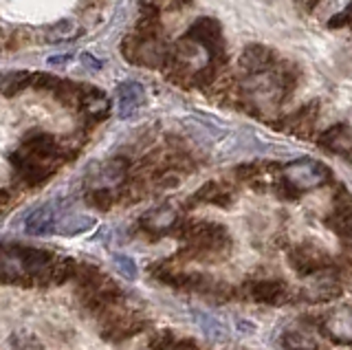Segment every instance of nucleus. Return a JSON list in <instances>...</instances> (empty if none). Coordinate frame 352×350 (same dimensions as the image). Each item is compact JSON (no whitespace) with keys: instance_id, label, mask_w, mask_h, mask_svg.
<instances>
[{"instance_id":"f03ea898","label":"nucleus","mask_w":352,"mask_h":350,"mask_svg":"<svg viewBox=\"0 0 352 350\" xmlns=\"http://www.w3.org/2000/svg\"><path fill=\"white\" fill-rule=\"evenodd\" d=\"M143 328H146V322H143L139 315L119 313V315H110L102 335L104 339H110V342H121V339H128L132 335L141 333Z\"/></svg>"},{"instance_id":"6e6552de","label":"nucleus","mask_w":352,"mask_h":350,"mask_svg":"<svg viewBox=\"0 0 352 350\" xmlns=\"http://www.w3.org/2000/svg\"><path fill=\"white\" fill-rule=\"evenodd\" d=\"M88 205H93L95 210H110L115 203V192H110L108 188H99V190H93L88 192Z\"/></svg>"},{"instance_id":"20e7f679","label":"nucleus","mask_w":352,"mask_h":350,"mask_svg":"<svg viewBox=\"0 0 352 350\" xmlns=\"http://www.w3.org/2000/svg\"><path fill=\"white\" fill-rule=\"evenodd\" d=\"M247 293L253 302H260V304H282L286 300V287L280 280L251 282L247 287Z\"/></svg>"},{"instance_id":"9d476101","label":"nucleus","mask_w":352,"mask_h":350,"mask_svg":"<svg viewBox=\"0 0 352 350\" xmlns=\"http://www.w3.org/2000/svg\"><path fill=\"white\" fill-rule=\"evenodd\" d=\"M330 227L335 229L337 234L341 236H348L350 234V214H348V207L346 210H337L330 218Z\"/></svg>"},{"instance_id":"423d86ee","label":"nucleus","mask_w":352,"mask_h":350,"mask_svg":"<svg viewBox=\"0 0 352 350\" xmlns=\"http://www.w3.org/2000/svg\"><path fill=\"white\" fill-rule=\"evenodd\" d=\"M55 227V218L51 207H42L36 214H31V218L27 221V229L31 234H49Z\"/></svg>"},{"instance_id":"f257e3e1","label":"nucleus","mask_w":352,"mask_h":350,"mask_svg":"<svg viewBox=\"0 0 352 350\" xmlns=\"http://www.w3.org/2000/svg\"><path fill=\"white\" fill-rule=\"evenodd\" d=\"M291 265L297 273L302 276H315V273L324 271L330 265V258L324 254L322 249L311 247V245H302V247H295L291 251Z\"/></svg>"},{"instance_id":"f8f14e48","label":"nucleus","mask_w":352,"mask_h":350,"mask_svg":"<svg viewBox=\"0 0 352 350\" xmlns=\"http://www.w3.org/2000/svg\"><path fill=\"white\" fill-rule=\"evenodd\" d=\"M115 262H117V267H119V271L124 273V276L128 278V280H132L137 276V269H135V262H132L130 258H124V256H117L115 258Z\"/></svg>"},{"instance_id":"7ed1b4c3","label":"nucleus","mask_w":352,"mask_h":350,"mask_svg":"<svg viewBox=\"0 0 352 350\" xmlns=\"http://www.w3.org/2000/svg\"><path fill=\"white\" fill-rule=\"evenodd\" d=\"M284 172H286V183H289L293 190H300V188L306 190L322 181V174L326 170L322 166H317V163H293V166H289Z\"/></svg>"},{"instance_id":"39448f33","label":"nucleus","mask_w":352,"mask_h":350,"mask_svg":"<svg viewBox=\"0 0 352 350\" xmlns=\"http://www.w3.org/2000/svg\"><path fill=\"white\" fill-rule=\"evenodd\" d=\"M341 293L339 289V280L328 276V273H317V278L313 284H308L306 289V298L311 302H326V300H333Z\"/></svg>"},{"instance_id":"9b49d317","label":"nucleus","mask_w":352,"mask_h":350,"mask_svg":"<svg viewBox=\"0 0 352 350\" xmlns=\"http://www.w3.org/2000/svg\"><path fill=\"white\" fill-rule=\"evenodd\" d=\"M174 342H176V335H172L170 331L157 333L150 339V350H172Z\"/></svg>"},{"instance_id":"0eeeda50","label":"nucleus","mask_w":352,"mask_h":350,"mask_svg":"<svg viewBox=\"0 0 352 350\" xmlns=\"http://www.w3.org/2000/svg\"><path fill=\"white\" fill-rule=\"evenodd\" d=\"M93 227V218H84V216H69L64 218L62 223H58L53 229H60V234H82L86 229Z\"/></svg>"},{"instance_id":"1a4fd4ad","label":"nucleus","mask_w":352,"mask_h":350,"mask_svg":"<svg viewBox=\"0 0 352 350\" xmlns=\"http://www.w3.org/2000/svg\"><path fill=\"white\" fill-rule=\"evenodd\" d=\"M282 342L289 350H317V346L311 342V339L300 335V333H286Z\"/></svg>"}]
</instances>
